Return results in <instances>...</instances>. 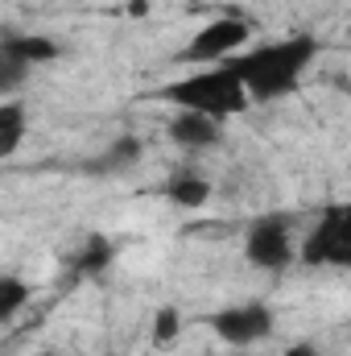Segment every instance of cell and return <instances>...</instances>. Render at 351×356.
Instances as JSON below:
<instances>
[{
    "label": "cell",
    "instance_id": "6",
    "mask_svg": "<svg viewBox=\"0 0 351 356\" xmlns=\"http://www.w3.org/2000/svg\"><path fill=\"white\" fill-rule=\"evenodd\" d=\"M298 241L293 236V220L273 211V216H257L244 232V257L248 266L261 269V273H281L298 261Z\"/></svg>",
    "mask_w": 351,
    "mask_h": 356
},
{
    "label": "cell",
    "instance_id": "16",
    "mask_svg": "<svg viewBox=\"0 0 351 356\" xmlns=\"http://www.w3.org/2000/svg\"><path fill=\"white\" fill-rule=\"evenodd\" d=\"M343 95H348V99H351V79H348V83H343Z\"/></svg>",
    "mask_w": 351,
    "mask_h": 356
},
{
    "label": "cell",
    "instance_id": "9",
    "mask_svg": "<svg viewBox=\"0 0 351 356\" xmlns=\"http://www.w3.org/2000/svg\"><path fill=\"white\" fill-rule=\"evenodd\" d=\"M211 195H215V186H211V178H207V175L178 170L174 178H166V199H170L174 207L198 211V207H207V203H211Z\"/></svg>",
    "mask_w": 351,
    "mask_h": 356
},
{
    "label": "cell",
    "instance_id": "8",
    "mask_svg": "<svg viewBox=\"0 0 351 356\" xmlns=\"http://www.w3.org/2000/svg\"><path fill=\"white\" fill-rule=\"evenodd\" d=\"M166 137L174 145H182V149H211L223 137V120L203 116V112H182V108H174V116L166 120Z\"/></svg>",
    "mask_w": 351,
    "mask_h": 356
},
{
    "label": "cell",
    "instance_id": "4",
    "mask_svg": "<svg viewBox=\"0 0 351 356\" xmlns=\"http://www.w3.org/2000/svg\"><path fill=\"white\" fill-rule=\"evenodd\" d=\"M298 261L306 269H351V203L327 207L302 232Z\"/></svg>",
    "mask_w": 351,
    "mask_h": 356
},
{
    "label": "cell",
    "instance_id": "12",
    "mask_svg": "<svg viewBox=\"0 0 351 356\" xmlns=\"http://www.w3.org/2000/svg\"><path fill=\"white\" fill-rule=\"evenodd\" d=\"M25 129H29V116L17 99H4L0 104V158H12L25 141Z\"/></svg>",
    "mask_w": 351,
    "mask_h": 356
},
{
    "label": "cell",
    "instance_id": "7",
    "mask_svg": "<svg viewBox=\"0 0 351 356\" xmlns=\"http://www.w3.org/2000/svg\"><path fill=\"white\" fill-rule=\"evenodd\" d=\"M58 54H62V50H58L50 38H42V33H8L4 46H0V88L17 91L21 79H25L33 67L54 63Z\"/></svg>",
    "mask_w": 351,
    "mask_h": 356
},
{
    "label": "cell",
    "instance_id": "11",
    "mask_svg": "<svg viewBox=\"0 0 351 356\" xmlns=\"http://www.w3.org/2000/svg\"><path fill=\"white\" fill-rule=\"evenodd\" d=\"M141 158H145L141 137H116V141L103 149V158H95V170H99V175H124V170H132Z\"/></svg>",
    "mask_w": 351,
    "mask_h": 356
},
{
    "label": "cell",
    "instance_id": "1",
    "mask_svg": "<svg viewBox=\"0 0 351 356\" xmlns=\"http://www.w3.org/2000/svg\"><path fill=\"white\" fill-rule=\"evenodd\" d=\"M318 50L323 46L314 33H289V38L264 42V46H248L244 54L232 58V71L240 75L252 104H277L298 91L306 71L314 67Z\"/></svg>",
    "mask_w": 351,
    "mask_h": 356
},
{
    "label": "cell",
    "instance_id": "2",
    "mask_svg": "<svg viewBox=\"0 0 351 356\" xmlns=\"http://www.w3.org/2000/svg\"><path fill=\"white\" fill-rule=\"evenodd\" d=\"M162 99L170 108H182V112L215 116L223 124L232 116H240V112L252 108V99H248L244 83H240V75L232 71V63H223V67H190L182 79L162 88Z\"/></svg>",
    "mask_w": 351,
    "mask_h": 356
},
{
    "label": "cell",
    "instance_id": "17",
    "mask_svg": "<svg viewBox=\"0 0 351 356\" xmlns=\"http://www.w3.org/2000/svg\"><path fill=\"white\" fill-rule=\"evenodd\" d=\"M240 356H248V353H240Z\"/></svg>",
    "mask_w": 351,
    "mask_h": 356
},
{
    "label": "cell",
    "instance_id": "10",
    "mask_svg": "<svg viewBox=\"0 0 351 356\" xmlns=\"http://www.w3.org/2000/svg\"><path fill=\"white\" fill-rule=\"evenodd\" d=\"M112 261H116V245H112L108 236H87V241L71 253V273H75V277H99Z\"/></svg>",
    "mask_w": 351,
    "mask_h": 356
},
{
    "label": "cell",
    "instance_id": "3",
    "mask_svg": "<svg viewBox=\"0 0 351 356\" xmlns=\"http://www.w3.org/2000/svg\"><path fill=\"white\" fill-rule=\"evenodd\" d=\"M248 42H252V21L240 13H219L178 50V63L182 67H223L236 54H244Z\"/></svg>",
    "mask_w": 351,
    "mask_h": 356
},
{
    "label": "cell",
    "instance_id": "14",
    "mask_svg": "<svg viewBox=\"0 0 351 356\" xmlns=\"http://www.w3.org/2000/svg\"><path fill=\"white\" fill-rule=\"evenodd\" d=\"M182 332H186V319H182L178 307L153 311V323H149V344H153V348H170V344H178Z\"/></svg>",
    "mask_w": 351,
    "mask_h": 356
},
{
    "label": "cell",
    "instance_id": "15",
    "mask_svg": "<svg viewBox=\"0 0 351 356\" xmlns=\"http://www.w3.org/2000/svg\"><path fill=\"white\" fill-rule=\"evenodd\" d=\"M281 356H323V348H318L314 340H298V344H289Z\"/></svg>",
    "mask_w": 351,
    "mask_h": 356
},
{
    "label": "cell",
    "instance_id": "13",
    "mask_svg": "<svg viewBox=\"0 0 351 356\" xmlns=\"http://www.w3.org/2000/svg\"><path fill=\"white\" fill-rule=\"evenodd\" d=\"M29 302H33V286L17 273H4L0 277V323H12Z\"/></svg>",
    "mask_w": 351,
    "mask_h": 356
},
{
    "label": "cell",
    "instance_id": "5",
    "mask_svg": "<svg viewBox=\"0 0 351 356\" xmlns=\"http://www.w3.org/2000/svg\"><path fill=\"white\" fill-rule=\"evenodd\" d=\"M203 327L219 340V344H232L240 353L257 348L264 340H273L277 332V311L268 302H232V307H219L203 319Z\"/></svg>",
    "mask_w": 351,
    "mask_h": 356
}]
</instances>
